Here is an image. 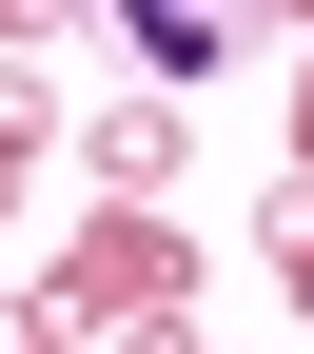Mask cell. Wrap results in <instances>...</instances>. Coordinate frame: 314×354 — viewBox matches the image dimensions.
<instances>
[{
	"instance_id": "6da1fadb",
	"label": "cell",
	"mask_w": 314,
	"mask_h": 354,
	"mask_svg": "<svg viewBox=\"0 0 314 354\" xmlns=\"http://www.w3.org/2000/svg\"><path fill=\"white\" fill-rule=\"evenodd\" d=\"M118 39H138V59H157V79H197V59H216V39H236V0H118Z\"/></svg>"
}]
</instances>
